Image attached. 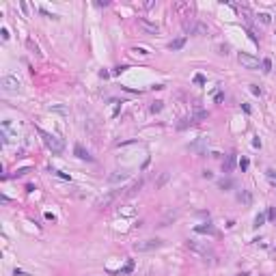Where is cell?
Listing matches in <instances>:
<instances>
[{"mask_svg": "<svg viewBox=\"0 0 276 276\" xmlns=\"http://www.w3.org/2000/svg\"><path fill=\"white\" fill-rule=\"evenodd\" d=\"M39 132V136L43 138V142H46V147L52 151V153H60L63 149H65V142L60 140L58 136H54V134H50V132H46V130H37Z\"/></svg>", "mask_w": 276, "mask_h": 276, "instance_id": "1", "label": "cell"}, {"mask_svg": "<svg viewBox=\"0 0 276 276\" xmlns=\"http://www.w3.org/2000/svg\"><path fill=\"white\" fill-rule=\"evenodd\" d=\"M162 246H164V242H162V239H158V237H153V239H142V242H136V244H134V250H136V252H151V250L162 248Z\"/></svg>", "mask_w": 276, "mask_h": 276, "instance_id": "2", "label": "cell"}, {"mask_svg": "<svg viewBox=\"0 0 276 276\" xmlns=\"http://www.w3.org/2000/svg\"><path fill=\"white\" fill-rule=\"evenodd\" d=\"M207 145H209L207 138L198 136L196 140H192V142L188 145V151H192V153H196V155H205V153H207Z\"/></svg>", "mask_w": 276, "mask_h": 276, "instance_id": "3", "label": "cell"}, {"mask_svg": "<svg viewBox=\"0 0 276 276\" xmlns=\"http://www.w3.org/2000/svg\"><path fill=\"white\" fill-rule=\"evenodd\" d=\"M0 87H2V91H7V93H17L22 84H20V80L15 76H2Z\"/></svg>", "mask_w": 276, "mask_h": 276, "instance_id": "4", "label": "cell"}, {"mask_svg": "<svg viewBox=\"0 0 276 276\" xmlns=\"http://www.w3.org/2000/svg\"><path fill=\"white\" fill-rule=\"evenodd\" d=\"M127 179H130V171H125V168H119V171H112V173L108 175V184H110V185L123 184V181H127Z\"/></svg>", "mask_w": 276, "mask_h": 276, "instance_id": "5", "label": "cell"}, {"mask_svg": "<svg viewBox=\"0 0 276 276\" xmlns=\"http://www.w3.org/2000/svg\"><path fill=\"white\" fill-rule=\"evenodd\" d=\"M175 13H179V17L188 20V17L194 15V4L192 2H177L175 4Z\"/></svg>", "mask_w": 276, "mask_h": 276, "instance_id": "6", "label": "cell"}, {"mask_svg": "<svg viewBox=\"0 0 276 276\" xmlns=\"http://www.w3.org/2000/svg\"><path fill=\"white\" fill-rule=\"evenodd\" d=\"M237 60H239V65L242 67H246V69H259V58H255V56H250V54H239L237 56Z\"/></svg>", "mask_w": 276, "mask_h": 276, "instance_id": "7", "label": "cell"}, {"mask_svg": "<svg viewBox=\"0 0 276 276\" xmlns=\"http://www.w3.org/2000/svg\"><path fill=\"white\" fill-rule=\"evenodd\" d=\"M188 248H190L192 252H196L198 257H203L205 261H207V257H211V250H209L207 246H203V244H198V242H188Z\"/></svg>", "mask_w": 276, "mask_h": 276, "instance_id": "8", "label": "cell"}, {"mask_svg": "<svg viewBox=\"0 0 276 276\" xmlns=\"http://www.w3.org/2000/svg\"><path fill=\"white\" fill-rule=\"evenodd\" d=\"M121 194H123V190H112V192L104 194L101 198H97V207H106V205H110V203H112V201H117Z\"/></svg>", "mask_w": 276, "mask_h": 276, "instance_id": "9", "label": "cell"}, {"mask_svg": "<svg viewBox=\"0 0 276 276\" xmlns=\"http://www.w3.org/2000/svg\"><path fill=\"white\" fill-rule=\"evenodd\" d=\"M138 26H140L142 30L151 33V35H158V30H160V26H158V24H153V22L145 20V17H138Z\"/></svg>", "mask_w": 276, "mask_h": 276, "instance_id": "10", "label": "cell"}, {"mask_svg": "<svg viewBox=\"0 0 276 276\" xmlns=\"http://www.w3.org/2000/svg\"><path fill=\"white\" fill-rule=\"evenodd\" d=\"M192 35H198V37H205V35H209V28H207V24H203V22H194V28H192Z\"/></svg>", "mask_w": 276, "mask_h": 276, "instance_id": "11", "label": "cell"}, {"mask_svg": "<svg viewBox=\"0 0 276 276\" xmlns=\"http://www.w3.org/2000/svg\"><path fill=\"white\" fill-rule=\"evenodd\" d=\"M237 201H239L242 205H250V203H252V194H250V190H242V192H237Z\"/></svg>", "mask_w": 276, "mask_h": 276, "instance_id": "12", "label": "cell"}, {"mask_svg": "<svg viewBox=\"0 0 276 276\" xmlns=\"http://www.w3.org/2000/svg\"><path fill=\"white\" fill-rule=\"evenodd\" d=\"M73 153H76V155H78L80 160H89V162L93 160V158H91V153H89V151H87V149H84L82 145H76V147H73Z\"/></svg>", "mask_w": 276, "mask_h": 276, "instance_id": "13", "label": "cell"}, {"mask_svg": "<svg viewBox=\"0 0 276 276\" xmlns=\"http://www.w3.org/2000/svg\"><path fill=\"white\" fill-rule=\"evenodd\" d=\"M233 166H235V153L227 155V160L222 162V171H225V173H231V171H233Z\"/></svg>", "mask_w": 276, "mask_h": 276, "instance_id": "14", "label": "cell"}, {"mask_svg": "<svg viewBox=\"0 0 276 276\" xmlns=\"http://www.w3.org/2000/svg\"><path fill=\"white\" fill-rule=\"evenodd\" d=\"M168 179H171V173H168V171H164V173H160V177L155 179V190H160V188H162V185L166 184Z\"/></svg>", "mask_w": 276, "mask_h": 276, "instance_id": "15", "label": "cell"}, {"mask_svg": "<svg viewBox=\"0 0 276 276\" xmlns=\"http://www.w3.org/2000/svg\"><path fill=\"white\" fill-rule=\"evenodd\" d=\"M26 47H28V50H30V52H33L37 58H41V56H43V54H41V50H39V46H37L33 39H26Z\"/></svg>", "mask_w": 276, "mask_h": 276, "instance_id": "16", "label": "cell"}, {"mask_svg": "<svg viewBox=\"0 0 276 276\" xmlns=\"http://www.w3.org/2000/svg\"><path fill=\"white\" fill-rule=\"evenodd\" d=\"M194 231H196V233H209V235L216 233L214 225H209V222H207V225H198V227H194Z\"/></svg>", "mask_w": 276, "mask_h": 276, "instance_id": "17", "label": "cell"}, {"mask_svg": "<svg viewBox=\"0 0 276 276\" xmlns=\"http://www.w3.org/2000/svg\"><path fill=\"white\" fill-rule=\"evenodd\" d=\"M207 117H209V112H207V110L196 108V110H194V114H192V121H205Z\"/></svg>", "mask_w": 276, "mask_h": 276, "instance_id": "18", "label": "cell"}, {"mask_svg": "<svg viewBox=\"0 0 276 276\" xmlns=\"http://www.w3.org/2000/svg\"><path fill=\"white\" fill-rule=\"evenodd\" d=\"M142 184H145V181H142V179H138V181H136L134 185H132V188H130V190H127L125 194H127V196H132V194H136V192H140V188H142Z\"/></svg>", "mask_w": 276, "mask_h": 276, "instance_id": "19", "label": "cell"}, {"mask_svg": "<svg viewBox=\"0 0 276 276\" xmlns=\"http://www.w3.org/2000/svg\"><path fill=\"white\" fill-rule=\"evenodd\" d=\"M184 46H185V39H184V37H179V39L171 41V46H168V47H171V50H181Z\"/></svg>", "mask_w": 276, "mask_h": 276, "instance_id": "20", "label": "cell"}, {"mask_svg": "<svg viewBox=\"0 0 276 276\" xmlns=\"http://www.w3.org/2000/svg\"><path fill=\"white\" fill-rule=\"evenodd\" d=\"M265 177H268V181L276 188V171L274 168H268V171H265Z\"/></svg>", "mask_w": 276, "mask_h": 276, "instance_id": "21", "label": "cell"}, {"mask_svg": "<svg viewBox=\"0 0 276 276\" xmlns=\"http://www.w3.org/2000/svg\"><path fill=\"white\" fill-rule=\"evenodd\" d=\"M132 270H134V263L130 261V263H127V265H125L123 270H119V272H114V276H125V274H130Z\"/></svg>", "mask_w": 276, "mask_h": 276, "instance_id": "22", "label": "cell"}, {"mask_svg": "<svg viewBox=\"0 0 276 276\" xmlns=\"http://www.w3.org/2000/svg\"><path fill=\"white\" fill-rule=\"evenodd\" d=\"M261 67H263L265 73H270V71H272V60H270V58H263V60H261Z\"/></svg>", "mask_w": 276, "mask_h": 276, "instance_id": "23", "label": "cell"}, {"mask_svg": "<svg viewBox=\"0 0 276 276\" xmlns=\"http://www.w3.org/2000/svg\"><path fill=\"white\" fill-rule=\"evenodd\" d=\"M132 52H134V54H140V56H149V54H151V52H149V50H147V47H142V46L134 47V50H132Z\"/></svg>", "mask_w": 276, "mask_h": 276, "instance_id": "24", "label": "cell"}, {"mask_svg": "<svg viewBox=\"0 0 276 276\" xmlns=\"http://www.w3.org/2000/svg\"><path fill=\"white\" fill-rule=\"evenodd\" d=\"M257 17H259V22H261V24H270V22H272V17H270V13H259Z\"/></svg>", "mask_w": 276, "mask_h": 276, "instance_id": "25", "label": "cell"}, {"mask_svg": "<svg viewBox=\"0 0 276 276\" xmlns=\"http://www.w3.org/2000/svg\"><path fill=\"white\" fill-rule=\"evenodd\" d=\"M190 123H192V117L190 119H181V123H177V130H185Z\"/></svg>", "mask_w": 276, "mask_h": 276, "instance_id": "26", "label": "cell"}, {"mask_svg": "<svg viewBox=\"0 0 276 276\" xmlns=\"http://www.w3.org/2000/svg\"><path fill=\"white\" fill-rule=\"evenodd\" d=\"M149 110H151V112H153V114H155V112H160V110H162V101H153V104H151V108H149Z\"/></svg>", "mask_w": 276, "mask_h": 276, "instance_id": "27", "label": "cell"}, {"mask_svg": "<svg viewBox=\"0 0 276 276\" xmlns=\"http://www.w3.org/2000/svg\"><path fill=\"white\" fill-rule=\"evenodd\" d=\"M229 188H233V181L231 179H222L220 181V190H229Z\"/></svg>", "mask_w": 276, "mask_h": 276, "instance_id": "28", "label": "cell"}, {"mask_svg": "<svg viewBox=\"0 0 276 276\" xmlns=\"http://www.w3.org/2000/svg\"><path fill=\"white\" fill-rule=\"evenodd\" d=\"M248 166H250V162H248L246 158H242V160H239V168H242V173H244V171H248Z\"/></svg>", "mask_w": 276, "mask_h": 276, "instance_id": "29", "label": "cell"}, {"mask_svg": "<svg viewBox=\"0 0 276 276\" xmlns=\"http://www.w3.org/2000/svg\"><path fill=\"white\" fill-rule=\"evenodd\" d=\"M263 222H265V214H259V216L255 218V227H261Z\"/></svg>", "mask_w": 276, "mask_h": 276, "instance_id": "30", "label": "cell"}, {"mask_svg": "<svg viewBox=\"0 0 276 276\" xmlns=\"http://www.w3.org/2000/svg\"><path fill=\"white\" fill-rule=\"evenodd\" d=\"M194 82H196V84H205V76L196 73V76H194Z\"/></svg>", "mask_w": 276, "mask_h": 276, "instance_id": "31", "label": "cell"}, {"mask_svg": "<svg viewBox=\"0 0 276 276\" xmlns=\"http://www.w3.org/2000/svg\"><path fill=\"white\" fill-rule=\"evenodd\" d=\"M52 175H56V177H60V179H69V175H65V173H60V171H52Z\"/></svg>", "mask_w": 276, "mask_h": 276, "instance_id": "32", "label": "cell"}, {"mask_svg": "<svg viewBox=\"0 0 276 276\" xmlns=\"http://www.w3.org/2000/svg\"><path fill=\"white\" fill-rule=\"evenodd\" d=\"M13 274H15V276H33V274H28V272H22V270H17V268H15V272H13Z\"/></svg>", "mask_w": 276, "mask_h": 276, "instance_id": "33", "label": "cell"}, {"mask_svg": "<svg viewBox=\"0 0 276 276\" xmlns=\"http://www.w3.org/2000/svg\"><path fill=\"white\" fill-rule=\"evenodd\" d=\"M250 91L255 93V95H259V97H261V89H259V87H255V84H252V87H250Z\"/></svg>", "mask_w": 276, "mask_h": 276, "instance_id": "34", "label": "cell"}, {"mask_svg": "<svg viewBox=\"0 0 276 276\" xmlns=\"http://www.w3.org/2000/svg\"><path fill=\"white\" fill-rule=\"evenodd\" d=\"M0 35H2V39H4V41L9 39V30H7V28H2V30H0Z\"/></svg>", "mask_w": 276, "mask_h": 276, "instance_id": "35", "label": "cell"}, {"mask_svg": "<svg viewBox=\"0 0 276 276\" xmlns=\"http://www.w3.org/2000/svg\"><path fill=\"white\" fill-rule=\"evenodd\" d=\"M26 173H30V168H22V171H17V177H22V175H26Z\"/></svg>", "mask_w": 276, "mask_h": 276, "instance_id": "36", "label": "cell"}, {"mask_svg": "<svg viewBox=\"0 0 276 276\" xmlns=\"http://www.w3.org/2000/svg\"><path fill=\"white\" fill-rule=\"evenodd\" d=\"M268 218H272V220H274V218H276V209H270V211H268Z\"/></svg>", "mask_w": 276, "mask_h": 276, "instance_id": "37", "label": "cell"}, {"mask_svg": "<svg viewBox=\"0 0 276 276\" xmlns=\"http://www.w3.org/2000/svg\"><path fill=\"white\" fill-rule=\"evenodd\" d=\"M203 177H205V179H211V177H214V175H211V173H209V171H203Z\"/></svg>", "mask_w": 276, "mask_h": 276, "instance_id": "38", "label": "cell"}]
</instances>
